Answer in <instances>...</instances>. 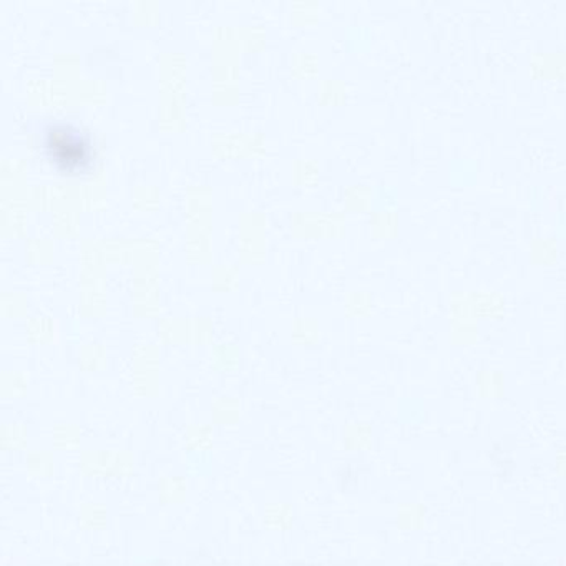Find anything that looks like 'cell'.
Listing matches in <instances>:
<instances>
[{"label": "cell", "instance_id": "obj_1", "mask_svg": "<svg viewBox=\"0 0 566 566\" xmlns=\"http://www.w3.org/2000/svg\"><path fill=\"white\" fill-rule=\"evenodd\" d=\"M45 147L57 164L71 170L91 164L94 154L88 135L69 124H52L45 130Z\"/></svg>", "mask_w": 566, "mask_h": 566}]
</instances>
